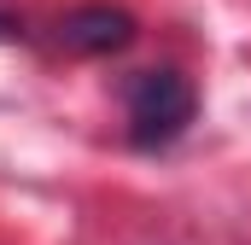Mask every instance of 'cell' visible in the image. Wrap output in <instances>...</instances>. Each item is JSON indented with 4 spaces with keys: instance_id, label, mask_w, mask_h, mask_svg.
Returning a JSON list of instances; mask_svg holds the SVG:
<instances>
[{
    "instance_id": "6da1fadb",
    "label": "cell",
    "mask_w": 251,
    "mask_h": 245,
    "mask_svg": "<svg viewBox=\"0 0 251 245\" xmlns=\"http://www.w3.org/2000/svg\"><path fill=\"white\" fill-rule=\"evenodd\" d=\"M193 122V82L181 70H140L128 82V140L134 146H170Z\"/></svg>"
},
{
    "instance_id": "3957f363",
    "label": "cell",
    "mask_w": 251,
    "mask_h": 245,
    "mask_svg": "<svg viewBox=\"0 0 251 245\" xmlns=\"http://www.w3.org/2000/svg\"><path fill=\"white\" fill-rule=\"evenodd\" d=\"M12 29H18V24H12V18H0V41H6V35H12Z\"/></svg>"
},
{
    "instance_id": "7a4b0ae2",
    "label": "cell",
    "mask_w": 251,
    "mask_h": 245,
    "mask_svg": "<svg viewBox=\"0 0 251 245\" xmlns=\"http://www.w3.org/2000/svg\"><path fill=\"white\" fill-rule=\"evenodd\" d=\"M59 41L70 53H117L134 41V18L123 6H76L59 18Z\"/></svg>"
}]
</instances>
